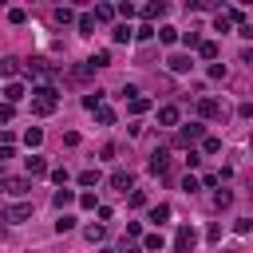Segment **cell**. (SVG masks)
Returning <instances> with one entry per match:
<instances>
[{
    "mask_svg": "<svg viewBox=\"0 0 253 253\" xmlns=\"http://www.w3.org/2000/svg\"><path fill=\"white\" fill-rule=\"evenodd\" d=\"M202 138H206V126H202V123H186V126H178V138H174V142H178V146H194V142H202Z\"/></svg>",
    "mask_w": 253,
    "mask_h": 253,
    "instance_id": "obj_2",
    "label": "cell"
},
{
    "mask_svg": "<svg viewBox=\"0 0 253 253\" xmlns=\"http://www.w3.org/2000/svg\"><path fill=\"white\" fill-rule=\"evenodd\" d=\"M158 40L162 43H178V28H158Z\"/></svg>",
    "mask_w": 253,
    "mask_h": 253,
    "instance_id": "obj_27",
    "label": "cell"
},
{
    "mask_svg": "<svg viewBox=\"0 0 253 253\" xmlns=\"http://www.w3.org/2000/svg\"><path fill=\"white\" fill-rule=\"evenodd\" d=\"M213 202H217V210H229V206H233V194H229V190H217Z\"/></svg>",
    "mask_w": 253,
    "mask_h": 253,
    "instance_id": "obj_26",
    "label": "cell"
},
{
    "mask_svg": "<svg viewBox=\"0 0 253 253\" xmlns=\"http://www.w3.org/2000/svg\"><path fill=\"white\" fill-rule=\"evenodd\" d=\"M166 63H170V71H178V75H182V71H190V67H194V59H190V55H170V59H166Z\"/></svg>",
    "mask_w": 253,
    "mask_h": 253,
    "instance_id": "obj_12",
    "label": "cell"
},
{
    "mask_svg": "<svg viewBox=\"0 0 253 253\" xmlns=\"http://www.w3.org/2000/svg\"><path fill=\"white\" fill-rule=\"evenodd\" d=\"M24 142H28V146H40V142H43V130H40V126H28Z\"/></svg>",
    "mask_w": 253,
    "mask_h": 253,
    "instance_id": "obj_24",
    "label": "cell"
},
{
    "mask_svg": "<svg viewBox=\"0 0 253 253\" xmlns=\"http://www.w3.org/2000/svg\"><path fill=\"white\" fill-rule=\"evenodd\" d=\"M55 107H59L55 87H40V91H36V99H32V111H36V115H51Z\"/></svg>",
    "mask_w": 253,
    "mask_h": 253,
    "instance_id": "obj_1",
    "label": "cell"
},
{
    "mask_svg": "<svg viewBox=\"0 0 253 253\" xmlns=\"http://www.w3.org/2000/svg\"><path fill=\"white\" fill-rule=\"evenodd\" d=\"M194 241H198V233H194L190 225H178V233H174V253H194Z\"/></svg>",
    "mask_w": 253,
    "mask_h": 253,
    "instance_id": "obj_3",
    "label": "cell"
},
{
    "mask_svg": "<svg viewBox=\"0 0 253 253\" xmlns=\"http://www.w3.org/2000/svg\"><path fill=\"white\" fill-rule=\"evenodd\" d=\"M95 119H99L103 126H111V123H115V111H111V107H99V111H95Z\"/></svg>",
    "mask_w": 253,
    "mask_h": 253,
    "instance_id": "obj_30",
    "label": "cell"
},
{
    "mask_svg": "<svg viewBox=\"0 0 253 253\" xmlns=\"http://www.w3.org/2000/svg\"><path fill=\"white\" fill-rule=\"evenodd\" d=\"M249 142H253V134H249Z\"/></svg>",
    "mask_w": 253,
    "mask_h": 253,
    "instance_id": "obj_44",
    "label": "cell"
},
{
    "mask_svg": "<svg viewBox=\"0 0 253 253\" xmlns=\"http://www.w3.org/2000/svg\"><path fill=\"white\" fill-rule=\"evenodd\" d=\"M67 229H75V217H67V213H63V217L55 221V233H67Z\"/></svg>",
    "mask_w": 253,
    "mask_h": 253,
    "instance_id": "obj_33",
    "label": "cell"
},
{
    "mask_svg": "<svg viewBox=\"0 0 253 253\" xmlns=\"http://www.w3.org/2000/svg\"><path fill=\"white\" fill-rule=\"evenodd\" d=\"M32 217V202H12L4 210V221H28Z\"/></svg>",
    "mask_w": 253,
    "mask_h": 253,
    "instance_id": "obj_5",
    "label": "cell"
},
{
    "mask_svg": "<svg viewBox=\"0 0 253 253\" xmlns=\"http://www.w3.org/2000/svg\"><path fill=\"white\" fill-rule=\"evenodd\" d=\"M91 16L107 24V20H115V8H111V4H95V12H91Z\"/></svg>",
    "mask_w": 253,
    "mask_h": 253,
    "instance_id": "obj_18",
    "label": "cell"
},
{
    "mask_svg": "<svg viewBox=\"0 0 253 253\" xmlns=\"http://www.w3.org/2000/svg\"><path fill=\"white\" fill-rule=\"evenodd\" d=\"M166 166H170V150L158 146V150L150 154V170H154V174H166Z\"/></svg>",
    "mask_w": 253,
    "mask_h": 253,
    "instance_id": "obj_8",
    "label": "cell"
},
{
    "mask_svg": "<svg viewBox=\"0 0 253 253\" xmlns=\"http://www.w3.org/2000/svg\"><path fill=\"white\" fill-rule=\"evenodd\" d=\"M51 182H55V186H67V170H63V166H59V170H51Z\"/></svg>",
    "mask_w": 253,
    "mask_h": 253,
    "instance_id": "obj_36",
    "label": "cell"
},
{
    "mask_svg": "<svg viewBox=\"0 0 253 253\" xmlns=\"http://www.w3.org/2000/svg\"><path fill=\"white\" fill-rule=\"evenodd\" d=\"M249 194H253V190H249Z\"/></svg>",
    "mask_w": 253,
    "mask_h": 253,
    "instance_id": "obj_45",
    "label": "cell"
},
{
    "mask_svg": "<svg viewBox=\"0 0 253 253\" xmlns=\"http://www.w3.org/2000/svg\"><path fill=\"white\" fill-rule=\"evenodd\" d=\"M166 217H170V206H166V202H158V206L150 210V221H158V225H162Z\"/></svg>",
    "mask_w": 253,
    "mask_h": 253,
    "instance_id": "obj_22",
    "label": "cell"
},
{
    "mask_svg": "<svg viewBox=\"0 0 253 253\" xmlns=\"http://www.w3.org/2000/svg\"><path fill=\"white\" fill-rule=\"evenodd\" d=\"M142 249L146 253H162V233H146L142 237Z\"/></svg>",
    "mask_w": 253,
    "mask_h": 253,
    "instance_id": "obj_15",
    "label": "cell"
},
{
    "mask_svg": "<svg viewBox=\"0 0 253 253\" xmlns=\"http://www.w3.org/2000/svg\"><path fill=\"white\" fill-rule=\"evenodd\" d=\"M24 95H28V91H24V83H8V87H4V103H12V107H16Z\"/></svg>",
    "mask_w": 253,
    "mask_h": 253,
    "instance_id": "obj_9",
    "label": "cell"
},
{
    "mask_svg": "<svg viewBox=\"0 0 253 253\" xmlns=\"http://www.w3.org/2000/svg\"><path fill=\"white\" fill-rule=\"evenodd\" d=\"M8 20H12V24H24V20H28V12H24V8H12V12H8Z\"/></svg>",
    "mask_w": 253,
    "mask_h": 253,
    "instance_id": "obj_35",
    "label": "cell"
},
{
    "mask_svg": "<svg viewBox=\"0 0 253 253\" xmlns=\"http://www.w3.org/2000/svg\"><path fill=\"white\" fill-rule=\"evenodd\" d=\"M79 206H83V210H95L99 202H95V194H79Z\"/></svg>",
    "mask_w": 253,
    "mask_h": 253,
    "instance_id": "obj_37",
    "label": "cell"
},
{
    "mask_svg": "<svg viewBox=\"0 0 253 253\" xmlns=\"http://www.w3.org/2000/svg\"><path fill=\"white\" fill-rule=\"evenodd\" d=\"M71 20H75L71 8H55V24H71Z\"/></svg>",
    "mask_w": 253,
    "mask_h": 253,
    "instance_id": "obj_32",
    "label": "cell"
},
{
    "mask_svg": "<svg viewBox=\"0 0 253 253\" xmlns=\"http://www.w3.org/2000/svg\"><path fill=\"white\" fill-rule=\"evenodd\" d=\"M158 123L162 126H178V107H158Z\"/></svg>",
    "mask_w": 253,
    "mask_h": 253,
    "instance_id": "obj_13",
    "label": "cell"
},
{
    "mask_svg": "<svg viewBox=\"0 0 253 253\" xmlns=\"http://www.w3.org/2000/svg\"><path fill=\"white\" fill-rule=\"evenodd\" d=\"M182 190H186V194H194V190H198V178H190V174H186V178H182Z\"/></svg>",
    "mask_w": 253,
    "mask_h": 253,
    "instance_id": "obj_40",
    "label": "cell"
},
{
    "mask_svg": "<svg viewBox=\"0 0 253 253\" xmlns=\"http://www.w3.org/2000/svg\"><path fill=\"white\" fill-rule=\"evenodd\" d=\"M51 202L63 210V206H71V202H75V190H55V198H51Z\"/></svg>",
    "mask_w": 253,
    "mask_h": 253,
    "instance_id": "obj_21",
    "label": "cell"
},
{
    "mask_svg": "<svg viewBox=\"0 0 253 253\" xmlns=\"http://www.w3.org/2000/svg\"><path fill=\"white\" fill-rule=\"evenodd\" d=\"M91 75H95V67H91V63H75V67L67 71V79H71V83H87Z\"/></svg>",
    "mask_w": 253,
    "mask_h": 253,
    "instance_id": "obj_6",
    "label": "cell"
},
{
    "mask_svg": "<svg viewBox=\"0 0 253 253\" xmlns=\"http://www.w3.org/2000/svg\"><path fill=\"white\" fill-rule=\"evenodd\" d=\"M75 24H79V32H83V36H87V32H95V16H91V12L75 16Z\"/></svg>",
    "mask_w": 253,
    "mask_h": 253,
    "instance_id": "obj_19",
    "label": "cell"
},
{
    "mask_svg": "<svg viewBox=\"0 0 253 253\" xmlns=\"http://www.w3.org/2000/svg\"><path fill=\"white\" fill-rule=\"evenodd\" d=\"M87 241H103V225H87Z\"/></svg>",
    "mask_w": 253,
    "mask_h": 253,
    "instance_id": "obj_38",
    "label": "cell"
},
{
    "mask_svg": "<svg viewBox=\"0 0 253 253\" xmlns=\"http://www.w3.org/2000/svg\"><path fill=\"white\" fill-rule=\"evenodd\" d=\"M130 182H134V178H130V170H115V174H111V186H115V190H123V194L130 190Z\"/></svg>",
    "mask_w": 253,
    "mask_h": 253,
    "instance_id": "obj_10",
    "label": "cell"
},
{
    "mask_svg": "<svg viewBox=\"0 0 253 253\" xmlns=\"http://www.w3.org/2000/svg\"><path fill=\"white\" fill-rule=\"evenodd\" d=\"M241 63H249V67H253V51H249V47L241 51Z\"/></svg>",
    "mask_w": 253,
    "mask_h": 253,
    "instance_id": "obj_42",
    "label": "cell"
},
{
    "mask_svg": "<svg viewBox=\"0 0 253 253\" xmlns=\"http://www.w3.org/2000/svg\"><path fill=\"white\" fill-rule=\"evenodd\" d=\"M162 12H166V4H162V0H154V4H146V8H142V20L150 24V20H154V16H162Z\"/></svg>",
    "mask_w": 253,
    "mask_h": 253,
    "instance_id": "obj_16",
    "label": "cell"
},
{
    "mask_svg": "<svg viewBox=\"0 0 253 253\" xmlns=\"http://www.w3.org/2000/svg\"><path fill=\"white\" fill-rule=\"evenodd\" d=\"M130 36H134L130 24H119V28H115V43H130Z\"/></svg>",
    "mask_w": 253,
    "mask_h": 253,
    "instance_id": "obj_23",
    "label": "cell"
},
{
    "mask_svg": "<svg viewBox=\"0 0 253 253\" xmlns=\"http://www.w3.org/2000/svg\"><path fill=\"white\" fill-rule=\"evenodd\" d=\"M233 229H237V233H249L253 225H249V217H237V221H233Z\"/></svg>",
    "mask_w": 253,
    "mask_h": 253,
    "instance_id": "obj_41",
    "label": "cell"
},
{
    "mask_svg": "<svg viewBox=\"0 0 253 253\" xmlns=\"http://www.w3.org/2000/svg\"><path fill=\"white\" fill-rule=\"evenodd\" d=\"M146 107H150V99H146V95H138V99H130V115H142Z\"/></svg>",
    "mask_w": 253,
    "mask_h": 253,
    "instance_id": "obj_29",
    "label": "cell"
},
{
    "mask_svg": "<svg viewBox=\"0 0 253 253\" xmlns=\"http://www.w3.org/2000/svg\"><path fill=\"white\" fill-rule=\"evenodd\" d=\"M202 150H206V154H217V150H221V138L206 134V138H202Z\"/></svg>",
    "mask_w": 253,
    "mask_h": 253,
    "instance_id": "obj_25",
    "label": "cell"
},
{
    "mask_svg": "<svg viewBox=\"0 0 253 253\" xmlns=\"http://www.w3.org/2000/svg\"><path fill=\"white\" fill-rule=\"evenodd\" d=\"M12 115H16V107L12 103H0V123H12Z\"/></svg>",
    "mask_w": 253,
    "mask_h": 253,
    "instance_id": "obj_34",
    "label": "cell"
},
{
    "mask_svg": "<svg viewBox=\"0 0 253 253\" xmlns=\"http://www.w3.org/2000/svg\"><path fill=\"white\" fill-rule=\"evenodd\" d=\"M99 253H115V249H99Z\"/></svg>",
    "mask_w": 253,
    "mask_h": 253,
    "instance_id": "obj_43",
    "label": "cell"
},
{
    "mask_svg": "<svg viewBox=\"0 0 253 253\" xmlns=\"http://www.w3.org/2000/svg\"><path fill=\"white\" fill-rule=\"evenodd\" d=\"M83 107H87V111H99V107H103V91H91V95H83Z\"/></svg>",
    "mask_w": 253,
    "mask_h": 253,
    "instance_id": "obj_20",
    "label": "cell"
},
{
    "mask_svg": "<svg viewBox=\"0 0 253 253\" xmlns=\"http://www.w3.org/2000/svg\"><path fill=\"white\" fill-rule=\"evenodd\" d=\"M198 115H202V119H217V115H221V103H217V99H198Z\"/></svg>",
    "mask_w": 253,
    "mask_h": 253,
    "instance_id": "obj_7",
    "label": "cell"
},
{
    "mask_svg": "<svg viewBox=\"0 0 253 253\" xmlns=\"http://www.w3.org/2000/svg\"><path fill=\"white\" fill-rule=\"evenodd\" d=\"M79 186H99V170H83L79 174Z\"/></svg>",
    "mask_w": 253,
    "mask_h": 253,
    "instance_id": "obj_31",
    "label": "cell"
},
{
    "mask_svg": "<svg viewBox=\"0 0 253 253\" xmlns=\"http://www.w3.org/2000/svg\"><path fill=\"white\" fill-rule=\"evenodd\" d=\"M182 43H186V47H198L202 40H198V32H186V36H182Z\"/></svg>",
    "mask_w": 253,
    "mask_h": 253,
    "instance_id": "obj_39",
    "label": "cell"
},
{
    "mask_svg": "<svg viewBox=\"0 0 253 253\" xmlns=\"http://www.w3.org/2000/svg\"><path fill=\"white\" fill-rule=\"evenodd\" d=\"M0 75H4V79H16V75H20V59H16V55L0 59Z\"/></svg>",
    "mask_w": 253,
    "mask_h": 253,
    "instance_id": "obj_11",
    "label": "cell"
},
{
    "mask_svg": "<svg viewBox=\"0 0 253 253\" xmlns=\"http://www.w3.org/2000/svg\"><path fill=\"white\" fill-rule=\"evenodd\" d=\"M87 63H91V67H107V63H111V51H95Z\"/></svg>",
    "mask_w": 253,
    "mask_h": 253,
    "instance_id": "obj_28",
    "label": "cell"
},
{
    "mask_svg": "<svg viewBox=\"0 0 253 253\" xmlns=\"http://www.w3.org/2000/svg\"><path fill=\"white\" fill-rule=\"evenodd\" d=\"M28 174H32V178H43V174H47V162H43L40 154H32V158H28Z\"/></svg>",
    "mask_w": 253,
    "mask_h": 253,
    "instance_id": "obj_14",
    "label": "cell"
},
{
    "mask_svg": "<svg viewBox=\"0 0 253 253\" xmlns=\"http://www.w3.org/2000/svg\"><path fill=\"white\" fill-rule=\"evenodd\" d=\"M0 190L12 194V198H24V194L32 190V182H28V178H0Z\"/></svg>",
    "mask_w": 253,
    "mask_h": 253,
    "instance_id": "obj_4",
    "label": "cell"
},
{
    "mask_svg": "<svg viewBox=\"0 0 253 253\" xmlns=\"http://www.w3.org/2000/svg\"><path fill=\"white\" fill-rule=\"evenodd\" d=\"M198 55H202V59H217V43H213V40H202V43H198Z\"/></svg>",
    "mask_w": 253,
    "mask_h": 253,
    "instance_id": "obj_17",
    "label": "cell"
}]
</instances>
